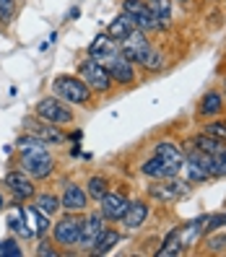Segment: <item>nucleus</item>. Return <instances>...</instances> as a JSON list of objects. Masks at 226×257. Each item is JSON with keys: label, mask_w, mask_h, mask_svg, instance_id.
<instances>
[{"label": "nucleus", "mask_w": 226, "mask_h": 257, "mask_svg": "<svg viewBox=\"0 0 226 257\" xmlns=\"http://www.w3.org/2000/svg\"><path fill=\"white\" fill-rule=\"evenodd\" d=\"M19 148V166L37 182V179H47L55 172V156L50 154L47 143L32 133H24L16 141Z\"/></svg>", "instance_id": "1"}, {"label": "nucleus", "mask_w": 226, "mask_h": 257, "mask_svg": "<svg viewBox=\"0 0 226 257\" xmlns=\"http://www.w3.org/2000/svg\"><path fill=\"white\" fill-rule=\"evenodd\" d=\"M52 94L57 99H63L65 104H70V107H88V104H91V96H94V91L83 83L81 75H70V73L55 75Z\"/></svg>", "instance_id": "2"}, {"label": "nucleus", "mask_w": 226, "mask_h": 257, "mask_svg": "<svg viewBox=\"0 0 226 257\" xmlns=\"http://www.w3.org/2000/svg\"><path fill=\"white\" fill-rule=\"evenodd\" d=\"M78 75H81L83 83L91 88L94 94H107L109 88L115 86L107 65L99 63V60H94V57H88V55H86V60H81V63H78Z\"/></svg>", "instance_id": "3"}, {"label": "nucleus", "mask_w": 226, "mask_h": 257, "mask_svg": "<svg viewBox=\"0 0 226 257\" xmlns=\"http://www.w3.org/2000/svg\"><path fill=\"white\" fill-rule=\"evenodd\" d=\"M34 114L42 117V119H47V122H52V125H57V127H68L75 119L70 104H65L63 99H57L55 94L52 96H42L37 101V107H34Z\"/></svg>", "instance_id": "4"}, {"label": "nucleus", "mask_w": 226, "mask_h": 257, "mask_svg": "<svg viewBox=\"0 0 226 257\" xmlns=\"http://www.w3.org/2000/svg\"><path fill=\"white\" fill-rule=\"evenodd\" d=\"M81 213H68L60 216L55 223H52V241L55 247H78V236H81Z\"/></svg>", "instance_id": "5"}, {"label": "nucleus", "mask_w": 226, "mask_h": 257, "mask_svg": "<svg viewBox=\"0 0 226 257\" xmlns=\"http://www.w3.org/2000/svg\"><path fill=\"white\" fill-rule=\"evenodd\" d=\"M187 192H190V182L187 179H179V174L167 177V179H156V182L148 187V195L159 203H177V200L187 198Z\"/></svg>", "instance_id": "6"}, {"label": "nucleus", "mask_w": 226, "mask_h": 257, "mask_svg": "<svg viewBox=\"0 0 226 257\" xmlns=\"http://www.w3.org/2000/svg\"><path fill=\"white\" fill-rule=\"evenodd\" d=\"M104 226H107V218L101 216V210H86V216L81 218V236H78V249L83 252H91L99 234L104 231Z\"/></svg>", "instance_id": "7"}, {"label": "nucleus", "mask_w": 226, "mask_h": 257, "mask_svg": "<svg viewBox=\"0 0 226 257\" xmlns=\"http://www.w3.org/2000/svg\"><path fill=\"white\" fill-rule=\"evenodd\" d=\"M24 130L37 135V138H42L47 146H63L68 141V135L63 133V127H57V125L47 122V119H42V117H26L24 119Z\"/></svg>", "instance_id": "8"}, {"label": "nucleus", "mask_w": 226, "mask_h": 257, "mask_svg": "<svg viewBox=\"0 0 226 257\" xmlns=\"http://www.w3.org/2000/svg\"><path fill=\"white\" fill-rule=\"evenodd\" d=\"M3 185H6V190L13 195L16 200H32L34 195H37V185H34V179L29 177L21 166L19 169H11L6 177H3Z\"/></svg>", "instance_id": "9"}, {"label": "nucleus", "mask_w": 226, "mask_h": 257, "mask_svg": "<svg viewBox=\"0 0 226 257\" xmlns=\"http://www.w3.org/2000/svg\"><path fill=\"white\" fill-rule=\"evenodd\" d=\"M123 11L135 21V26L141 32H159V24L154 19V13L148 8V0H123Z\"/></svg>", "instance_id": "10"}, {"label": "nucleus", "mask_w": 226, "mask_h": 257, "mask_svg": "<svg viewBox=\"0 0 226 257\" xmlns=\"http://www.w3.org/2000/svg\"><path fill=\"white\" fill-rule=\"evenodd\" d=\"M107 70H109V75H112V83H117V86H133L135 81H138V73H135V63H130L128 57H123V55H115L112 60H107Z\"/></svg>", "instance_id": "11"}, {"label": "nucleus", "mask_w": 226, "mask_h": 257, "mask_svg": "<svg viewBox=\"0 0 226 257\" xmlns=\"http://www.w3.org/2000/svg\"><path fill=\"white\" fill-rule=\"evenodd\" d=\"M154 47L148 39H146V32H141V29H135V32L130 34V37H125L123 42H120V55L123 57H128L130 63H135L138 65L141 60H143V55Z\"/></svg>", "instance_id": "12"}, {"label": "nucleus", "mask_w": 226, "mask_h": 257, "mask_svg": "<svg viewBox=\"0 0 226 257\" xmlns=\"http://www.w3.org/2000/svg\"><path fill=\"white\" fill-rule=\"evenodd\" d=\"M60 205H63V210H68V213H86V210H88L86 187H81L78 182H65Z\"/></svg>", "instance_id": "13"}, {"label": "nucleus", "mask_w": 226, "mask_h": 257, "mask_svg": "<svg viewBox=\"0 0 226 257\" xmlns=\"http://www.w3.org/2000/svg\"><path fill=\"white\" fill-rule=\"evenodd\" d=\"M128 205H130V200H128V195H123V192H107L99 200V210H101V216L107 221H123Z\"/></svg>", "instance_id": "14"}, {"label": "nucleus", "mask_w": 226, "mask_h": 257, "mask_svg": "<svg viewBox=\"0 0 226 257\" xmlns=\"http://www.w3.org/2000/svg\"><path fill=\"white\" fill-rule=\"evenodd\" d=\"M6 226L11 229V234H16L21 239H32L34 231L29 226V216H26V205H21V200L13 203V208L8 210V218H6Z\"/></svg>", "instance_id": "15"}, {"label": "nucleus", "mask_w": 226, "mask_h": 257, "mask_svg": "<svg viewBox=\"0 0 226 257\" xmlns=\"http://www.w3.org/2000/svg\"><path fill=\"white\" fill-rule=\"evenodd\" d=\"M141 174L151 177V179H167V177H177L182 174V166H174V164H167L159 156H151L141 164Z\"/></svg>", "instance_id": "16"}, {"label": "nucleus", "mask_w": 226, "mask_h": 257, "mask_svg": "<svg viewBox=\"0 0 226 257\" xmlns=\"http://www.w3.org/2000/svg\"><path fill=\"white\" fill-rule=\"evenodd\" d=\"M117 52H120V44H117L115 39H109L107 32L99 34V37H94V42L88 44V57L99 60V63H107V60H112Z\"/></svg>", "instance_id": "17"}, {"label": "nucleus", "mask_w": 226, "mask_h": 257, "mask_svg": "<svg viewBox=\"0 0 226 257\" xmlns=\"http://www.w3.org/2000/svg\"><path fill=\"white\" fill-rule=\"evenodd\" d=\"M146 218H148L146 200H130L125 216H123V226H125L128 231H135V229H141V226L146 223Z\"/></svg>", "instance_id": "18"}, {"label": "nucleus", "mask_w": 226, "mask_h": 257, "mask_svg": "<svg viewBox=\"0 0 226 257\" xmlns=\"http://www.w3.org/2000/svg\"><path fill=\"white\" fill-rule=\"evenodd\" d=\"M223 96H221V91H208V94H203V99H200V104H198V117L200 119H213V117H218L221 112H223Z\"/></svg>", "instance_id": "19"}, {"label": "nucleus", "mask_w": 226, "mask_h": 257, "mask_svg": "<svg viewBox=\"0 0 226 257\" xmlns=\"http://www.w3.org/2000/svg\"><path fill=\"white\" fill-rule=\"evenodd\" d=\"M135 29H138V26H135V21H133V19L128 16V13L123 11L120 16H115V19L109 21V26H107V37H109V39H115V42L120 44L125 37H130V34L135 32Z\"/></svg>", "instance_id": "20"}, {"label": "nucleus", "mask_w": 226, "mask_h": 257, "mask_svg": "<svg viewBox=\"0 0 226 257\" xmlns=\"http://www.w3.org/2000/svg\"><path fill=\"white\" fill-rule=\"evenodd\" d=\"M154 156L164 159L167 164H174V166H182L185 164V151L179 148L174 141H159L154 146Z\"/></svg>", "instance_id": "21"}, {"label": "nucleus", "mask_w": 226, "mask_h": 257, "mask_svg": "<svg viewBox=\"0 0 226 257\" xmlns=\"http://www.w3.org/2000/svg\"><path fill=\"white\" fill-rule=\"evenodd\" d=\"M26 216H29V223H32V231H34L37 239H44V236L50 234L52 221H50L47 213H42L37 205H26Z\"/></svg>", "instance_id": "22"}, {"label": "nucleus", "mask_w": 226, "mask_h": 257, "mask_svg": "<svg viewBox=\"0 0 226 257\" xmlns=\"http://www.w3.org/2000/svg\"><path fill=\"white\" fill-rule=\"evenodd\" d=\"M120 239H123V234H120L117 229H109V226H104V231L99 234L96 239V244H94V254H109L117 244H120Z\"/></svg>", "instance_id": "23"}, {"label": "nucleus", "mask_w": 226, "mask_h": 257, "mask_svg": "<svg viewBox=\"0 0 226 257\" xmlns=\"http://www.w3.org/2000/svg\"><path fill=\"white\" fill-rule=\"evenodd\" d=\"M182 226H174V229L169 231V236L164 239L161 249H156V257H172V254H179L182 252Z\"/></svg>", "instance_id": "24"}, {"label": "nucleus", "mask_w": 226, "mask_h": 257, "mask_svg": "<svg viewBox=\"0 0 226 257\" xmlns=\"http://www.w3.org/2000/svg\"><path fill=\"white\" fill-rule=\"evenodd\" d=\"M148 8H151V13H154L159 29L172 26V0H148Z\"/></svg>", "instance_id": "25"}, {"label": "nucleus", "mask_w": 226, "mask_h": 257, "mask_svg": "<svg viewBox=\"0 0 226 257\" xmlns=\"http://www.w3.org/2000/svg\"><path fill=\"white\" fill-rule=\"evenodd\" d=\"M109 192V179L104 177V174H94V177H88V182H86V195H88V200H101L104 195Z\"/></svg>", "instance_id": "26"}, {"label": "nucleus", "mask_w": 226, "mask_h": 257, "mask_svg": "<svg viewBox=\"0 0 226 257\" xmlns=\"http://www.w3.org/2000/svg\"><path fill=\"white\" fill-rule=\"evenodd\" d=\"M143 70H148V73H161L164 68H167V55H164L161 50H156V47H151L146 55H143V60L138 63Z\"/></svg>", "instance_id": "27"}, {"label": "nucleus", "mask_w": 226, "mask_h": 257, "mask_svg": "<svg viewBox=\"0 0 226 257\" xmlns=\"http://www.w3.org/2000/svg\"><path fill=\"white\" fill-rule=\"evenodd\" d=\"M190 146H195V148H200V151H205V154H210V156H216L218 151L226 146V143H221L218 138H213V135H208V133H198L195 138L190 141Z\"/></svg>", "instance_id": "28"}, {"label": "nucleus", "mask_w": 226, "mask_h": 257, "mask_svg": "<svg viewBox=\"0 0 226 257\" xmlns=\"http://www.w3.org/2000/svg\"><path fill=\"white\" fill-rule=\"evenodd\" d=\"M34 205L42 210V213H47V216H55L57 210L63 208V205H60V198L52 195V192H37L34 195Z\"/></svg>", "instance_id": "29"}, {"label": "nucleus", "mask_w": 226, "mask_h": 257, "mask_svg": "<svg viewBox=\"0 0 226 257\" xmlns=\"http://www.w3.org/2000/svg\"><path fill=\"white\" fill-rule=\"evenodd\" d=\"M182 172H185V179L190 185H200V182H208L210 179V174L208 172H203L198 164H192V161H185L182 164Z\"/></svg>", "instance_id": "30"}, {"label": "nucleus", "mask_w": 226, "mask_h": 257, "mask_svg": "<svg viewBox=\"0 0 226 257\" xmlns=\"http://www.w3.org/2000/svg\"><path fill=\"white\" fill-rule=\"evenodd\" d=\"M0 257H24L21 241L16 236H6L0 239Z\"/></svg>", "instance_id": "31"}, {"label": "nucleus", "mask_w": 226, "mask_h": 257, "mask_svg": "<svg viewBox=\"0 0 226 257\" xmlns=\"http://www.w3.org/2000/svg\"><path fill=\"white\" fill-rule=\"evenodd\" d=\"M16 11H19V0H0V24H11L16 19Z\"/></svg>", "instance_id": "32"}, {"label": "nucleus", "mask_w": 226, "mask_h": 257, "mask_svg": "<svg viewBox=\"0 0 226 257\" xmlns=\"http://www.w3.org/2000/svg\"><path fill=\"white\" fill-rule=\"evenodd\" d=\"M203 133L213 135V138H218L221 143H226V122H223V119H216V122H205Z\"/></svg>", "instance_id": "33"}, {"label": "nucleus", "mask_w": 226, "mask_h": 257, "mask_svg": "<svg viewBox=\"0 0 226 257\" xmlns=\"http://www.w3.org/2000/svg\"><path fill=\"white\" fill-rule=\"evenodd\" d=\"M213 177H216V179L226 177V146L213 156Z\"/></svg>", "instance_id": "34"}, {"label": "nucleus", "mask_w": 226, "mask_h": 257, "mask_svg": "<svg viewBox=\"0 0 226 257\" xmlns=\"http://www.w3.org/2000/svg\"><path fill=\"white\" fill-rule=\"evenodd\" d=\"M205 244L210 252H223L226 249V234H218V236H208Z\"/></svg>", "instance_id": "35"}, {"label": "nucleus", "mask_w": 226, "mask_h": 257, "mask_svg": "<svg viewBox=\"0 0 226 257\" xmlns=\"http://www.w3.org/2000/svg\"><path fill=\"white\" fill-rule=\"evenodd\" d=\"M60 252L52 249V244H47V241H39V247H37V257H57Z\"/></svg>", "instance_id": "36"}, {"label": "nucleus", "mask_w": 226, "mask_h": 257, "mask_svg": "<svg viewBox=\"0 0 226 257\" xmlns=\"http://www.w3.org/2000/svg\"><path fill=\"white\" fill-rule=\"evenodd\" d=\"M81 16V8H70V13H68V21H75Z\"/></svg>", "instance_id": "37"}, {"label": "nucleus", "mask_w": 226, "mask_h": 257, "mask_svg": "<svg viewBox=\"0 0 226 257\" xmlns=\"http://www.w3.org/2000/svg\"><path fill=\"white\" fill-rule=\"evenodd\" d=\"M68 138H70V141H81V138H83V133H81V130H75V133L68 135Z\"/></svg>", "instance_id": "38"}, {"label": "nucleus", "mask_w": 226, "mask_h": 257, "mask_svg": "<svg viewBox=\"0 0 226 257\" xmlns=\"http://www.w3.org/2000/svg\"><path fill=\"white\" fill-rule=\"evenodd\" d=\"M6 205H8V203H6V195L0 192V210H6Z\"/></svg>", "instance_id": "39"}, {"label": "nucleus", "mask_w": 226, "mask_h": 257, "mask_svg": "<svg viewBox=\"0 0 226 257\" xmlns=\"http://www.w3.org/2000/svg\"><path fill=\"white\" fill-rule=\"evenodd\" d=\"M221 86H223V91H221V96H223V104H226V78L221 81Z\"/></svg>", "instance_id": "40"}, {"label": "nucleus", "mask_w": 226, "mask_h": 257, "mask_svg": "<svg viewBox=\"0 0 226 257\" xmlns=\"http://www.w3.org/2000/svg\"><path fill=\"white\" fill-rule=\"evenodd\" d=\"M179 3H190V0H179Z\"/></svg>", "instance_id": "41"}, {"label": "nucleus", "mask_w": 226, "mask_h": 257, "mask_svg": "<svg viewBox=\"0 0 226 257\" xmlns=\"http://www.w3.org/2000/svg\"><path fill=\"white\" fill-rule=\"evenodd\" d=\"M223 122H226V117H223Z\"/></svg>", "instance_id": "42"}]
</instances>
